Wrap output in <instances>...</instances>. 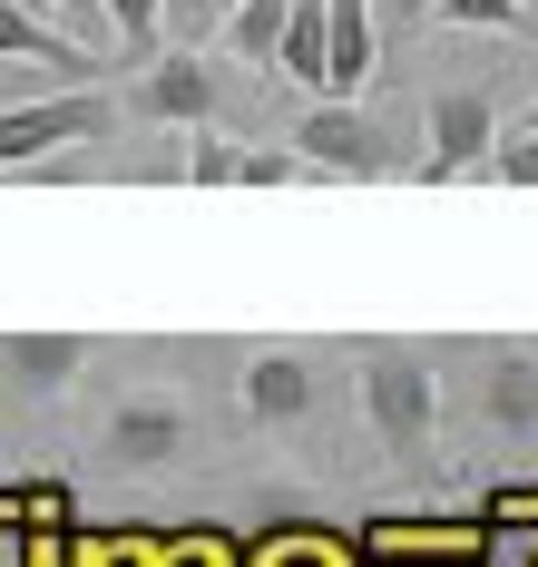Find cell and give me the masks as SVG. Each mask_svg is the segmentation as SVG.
Wrapping results in <instances>:
<instances>
[{"label":"cell","instance_id":"d6986e66","mask_svg":"<svg viewBox=\"0 0 538 567\" xmlns=\"http://www.w3.org/2000/svg\"><path fill=\"white\" fill-rule=\"evenodd\" d=\"M382 10H392V20H431L441 0H372V20H382Z\"/></svg>","mask_w":538,"mask_h":567},{"label":"cell","instance_id":"8992f818","mask_svg":"<svg viewBox=\"0 0 538 567\" xmlns=\"http://www.w3.org/2000/svg\"><path fill=\"white\" fill-rule=\"evenodd\" d=\"M216 109H226V79L206 69V50L147 59V79H137V117H157V127H206Z\"/></svg>","mask_w":538,"mask_h":567},{"label":"cell","instance_id":"e0dca14e","mask_svg":"<svg viewBox=\"0 0 538 567\" xmlns=\"http://www.w3.org/2000/svg\"><path fill=\"white\" fill-rule=\"evenodd\" d=\"M89 10L118 30V50H147V40H157V0H89Z\"/></svg>","mask_w":538,"mask_h":567},{"label":"cell","instance_id":"3957f363","mask_svg":"<svg viewBox=\"0 0 538 567\" xmlns=\"http://www.w3.org/2000/svg\"><path fill=\"white\" fill-rule=\"evenodd\" d=\"M118 127V99L89 79V89H50V99H20V109H0V167H40V157H60V147H99Z\"/></svg>","mask_w":538,"mask_h":567},{"label":"cell","instance_id":"5bb4252c","mask_svg":"<svg viewBox=\"0 0 538 567\" xmlns=\"http://www.w3.org/2000/svg\"><path fill=\"white\" fill-rule=\"evenodd\" d=\"M431 20H451V30H509V40L529 30V10H519V0H441Z\"/></svg>","mask_w":538,"mask_h":567},{"label":"cell","instance_id":"ba28073f","mask_svg":"<svg viewBox=\"0 0 538 567\" xmlns=\"http://www.w3.org/2000/svg\"><path fill=\"white\" fill-rule=\"evenodd\" d=\"M313 401H323L313 352H255V362H245V421L294 431V421H313Z\"/></svg>","mask_w":538,"mask_h":567},{"label":"cell","instance_id":"4fadbf2b","mask_svg":"<svg viewBox=\"0 0 538 567\" xmlns=\"http://www.w3.org/2000/svg\"><path fill=\"white\" fill-rule=\"evenodd\" d=\"M226 10H236V0H157V30H167L177 50H206V40L226 30Z\"/></svg>","mask_w":538,"mask_h":567},{"label":"cell","instance_id":"9c48e42d","mask_svg":"<svg viewBox=\"0 0 538 567\" xmlns=\"http://www.w3.org/2000/svg\"><path fill=\"white\" fill-rule=\"evenodd\" d=\"M479 421L509 431V441H538V352L529 342H489L479 352Z\"/></svg>","mask_w":538,"mask_h":567},{"label":"cell","instance_id":"52a82bcc","mask_svg":"<svg viewBox=\"0 0 538 567\" xmlns=\"http://www.w3.org/2000/svg\"><path fill=\"white\" fill-rule=\"evenodd\" d=\"M89 372V333H0V401H50Z\"/></svg>","mask_w":538,"mask_h":567},{"label":"cell","instance_id":"30bf717a","mask_svg":"<svg viewBox=\"0 0 538 567\" xmlns=\"http://www.w3.org/2000/svg\"><path fill=\"white\" fill-rule=\"evenodd\" d=\"M382 59V20L372 0H323V99H353Z\"/></svg>","mask_w":538,"mask_h":567},{"label":"cell","instance_id":"6da1fadb","mask_svg":"<svg viewBox=\"0 0 538 567\" xmlns=\"http://www.w3.org/2000/svg\"><path fill=\"white\" fill-rule=\"evenodd\" d=\"M303 157V176H402L421 147V127L402 109H353V99H323V109L294 117V137H284Z\"/></svg>","mask_w":538,"mask_h":567},{"label":"cell","instance_id":"ac0fdd59","mask_svg":"<svg viewBox=\"0 0 538 567\" xmlns=\"http://www.w3.org/2000/svg\"><path fill=\"white\" fill-rule=\"evenodd\" d=\"M255 567H343V548H333V538H313V528H294V538H275Z\"/></svg>","mask_w":538,"mask_h":567},{"label":"cell","instance_id":"7a4b0ae2","mask_svg":"<svg viewBox=\"0 0 538 567\" xmlns=\"http://www.w3.org/2000/svg\"><path fill=\"white\" fill-rule=\"evenodd\" d=\"M353 372H362L372 441H382L392 460H421L431 451V421H441V362H431L421 342H362Z\"/></svg>","mask_w":538,"mask_h":567},{"label":"cell","instance_id":"5b68a950","mask_svg":"<svg viewBox=\"0 0 538 567\" xmlns=\"http://www.w3.org/2000/svg\"><path fill=\"white\" fill-rule=\"evenodd\" d=\"M186 431H196V421H186L177 392H127L118 411L99 421V451L118 460V470H167V460L186 451Z\"/></svg>","mask_w":538,"mask_h":567},{"label":"cell","instance_id":"ffe728a7","mask_svg":"<svg viewBox=\"0 0 538 567\" xmlns=\"http://www.w3.org/2000/svg\"><path fill=\"white\" fill-rule=\"evenodd\" d=\"M10 10H30V20H50V0H10Z\"/></svg>","mask_w":538,"mask_h":567},{"label":"cell","instance_id":"44dd1931","mask_svg":"<svg viewBox=\"0 0 538 567\" xmlns=\"http://www.w3.org/2000/svg\"><path fill=\"white\" fill-rule=\"evenodd\" d=\"M519 10H529V20H538V0H519Z\"/></svg>","mask_w":538,"mask_h":567},{"label":"cell","instance_id":"603a6c76","mask_svg":"<svg viewBox=\"0 0 538 567\" xmlns=\"http://www.w3.org/2000/svg\"><path fill=\"white\" fill-rule=\"evenodd\" d=\"M529 127H538V109H529Z\"/></svg>","mask_w":538,"mask_h":567},{"label":"cell","instance_id":"7402d4cb","mask_svg":"<svg viewBox=\"0 0 538 567\" xmlns=\"http://www.w3.org/2000/svg\"><path fill=\"white\" fill-rule=\"evenodd\" d=\"M0 79H10V59H0Z\"/></svg>","mask_w":538,"mask_h":567},{"label":"cell","instance_id":"9a60e30c","mask_svg":"<svg viewBox=\"0 0 538 567\" xmlns=\"http://www.w3.org/2000/svg\"><path fill=\"white\" fill-rule=\"evenodd\" d=\"M236 186H303L294 147H236Z\"/></svg>","mask_w":538,"mask_h":567},{"label":"cell","instance_id":"8fae6325","mask_svg":"<svg viewBox=\"0 0 538 567\" xmlns=\"http://www.w3.org/2000/svg\"><path fill=\"white\" fill-rule=\"evenodd\" d=\"M275 79L323 89V0H284V40H275Z\"/></svg>","mask_w":538,"mask_h":567},{"label":"cell","instance_id":"2e32d148","mask_svg":"<svg viewBox=\"0 0 538 567\" xmlns=\"http://www.w3.org/2000/svg\"><path fill=\"white\" fill-rule=\"evenodd\" d=\"M489 176H509V186H538V127H509V137H489Z\"/></svg>","mask_w":538,"mask_h":567},{"label":"cell","instance_id":"277c9868","mask_svg":"<svg viewBox=\"0 0 538 567\" xmlns=\"http://www.w3.org/2000/svg\"><path fill=\"white\" fill-rule=\"evenodd\" d=\"M489 137H499V109H489V89H479V79H451V89L431 99V117H421L412 167L431 176V186H451V176L489 167Z\"/></svg>","mask_w":538,"mask_h":567},{"label":"cell","instance_id":"7c38bea8","mask_svg":"<svg viewBox=\"0 0 538 567\" xmlns=\"http://www.w3.org/2000/svg\"><path fill=\"white\" fill-rule=\"evenodd\" d=\"M177 186H236V137H216V127H186Z\"/></svg>","mask_w":538,"mask_h":567}]
</instances>
